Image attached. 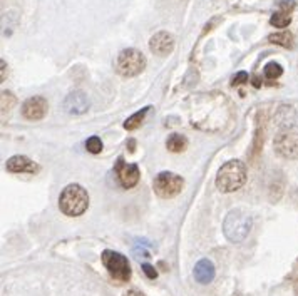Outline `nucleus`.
<instances>
[{"mask_svg":"<svg viewBox=\"0 0 298 296\" xmlns=\"http://www.w3.org/2000/svg\"><path fill=\"white\" fill-rule=\"evenodd\" d=\"M47 100L40 96L31 97L22 104V116L27 121H40L47 114Z\"/></svg>","mask_w":298,"mask_h":296,"instance_id":"9d476101","label":"nucleus"},{"mask_svg":"<svg viewBox=\"0 0 298 296\" xmlns=\"http://www.w3.org/2000/svg\"><path fill=\"white\" fill-rule=\"evenodd\" d=\"M268 40H270L271 44L280 45V47H285V49H293V44H295V37H293V33L288 31L270 33V35H268Z\"/></svg>","mask_w":298,"mask_h":296,"instance_id":"2eb2a0df","label":"nucleus"},{"mask_svg":"<svg viewBox=\"0 0 298 296\" xmlns=\"http://www.w3.org/2000/svg\"><path fill=\"white\" fill-rule=\"evenodd\" d=\"M166 147L171 152H183L188 147V139L183 136V134H171L168 137V141H166Z\"/></svg>","mask_w":298,"mask_h":296,"instance_id":"dca6fc26","label":"nucleus"},{"mask_svg":"<svg viewBox=\"0 0 298 296\" xmlns=\"http://www.w3.org/2000/svg\"><path fill=\"white\" fill-rule=\"evenodd\" d=\"M246 166L241 161L233 159L224 163L216 174V188L221 193H235L246 183Z\"/></svg>","mask_w":298,"mask_h":296,"instance_id":"f03ea898","label":"nucleus"},{"mask_svg":"<svg viewBox=\"0 0 298 296\" xmlns=\"http://www.w3.org/2000/svg\"><path fill=\"white\" fill-rule=\"evenodd\" d=\"M183 186H185V179L169 171L159 172V174L154 177V181H152V189H154V193L159 197H163V199L176 197L178 194L183 191Z\"/></svg>","mask_w":298,"mask_h":296,"instance_id":"0eeeda50","label":"nucleus"},{"mask_svg":"<svg viewBox=\"0 0 298 296\" xmlns=\"http://www.w3.org/2000/svg\"><path fill=\"white\" fill-rule=\"evenodd\" d=\"M275 151L283 159H298V126H287L280 129L273 141Z\"/></svg>","mask_w":298,"mask_h":296,"instance_id":"423d86ee","label":"nucleus"},{"mask_svg":"<svg viewBox=\"0 0 298 296\" xmlns=\"http://www.w3.org/2000/svg\"><path fill=\"white\" fill-rule=\"evenodd\" d=\"M174 37L173 33L166 32V31H161V32H156L154 35L149 39V49L151 52H154L156 56H161V57H166L174 50Z\"/></svg>","mask_w":298,"mask_h":296,"instance_id":"1a4fd4ad","label":"nucleus"},{"mask_svg":"<svg viewBox=\"0 0 298 296\" xmlns=\"http://www.w3.org/2000/svg\"><path fill=\"white\" fill-rule=\"evenodd\" d=\"M265 131H266V119L265 114L260 112L257 117V131H255V141H253V149H251V159H255L258 156V152L261 151L263 141H265Z\"/></svg>","mask_w":298,"mask_h":296,"instance_id":"4468645a","label":"nucleus"},{"mask_svg":"<svg viewBox=\"0 0 298 296\" xmlns=\"http://www.w3.org/2000/svg\"><path fill=\"white\" fill-rule=\"evenodd\" d=\"M251 228H253V219L250 214H246L241 209H231L224 218L223 232L229 243L240 244L248 238Z\"/></svg>","mask_w":298,"mask_h":296,"instance_id":"7ed1b4c3","label":"nucleus"},{"mask_svg":"<svg viewBox=\"0 0 298 296\" xmlns=\"http://www.w3.org/2000/svg\"><path fill=\"white\" fill-rule=\"evenodd\" d=\"M15 104V97H14V94L12 92H7V91H3L2 92V112H8L12 109V105Z\"/></svg>","mask_w":298,"mask_h":296,"instance_id":"412c9836","label":"nucleus"},{"mask_svg":"<svg viewBox=\"0 0 298 296\" xmlns=\"http://www.w3.org/2000/svg\"><path fill=\"white\" fill-rule=\"evenodd\" d=\"M89 208V194L80 184H69L59 196V209L69 218H79Z\"/></svg>","mask_w":298,"mask_h":296,"instance_id":"f257e3e1","label":"nucleus"},{"mask_svg":"<svg viewBox=\"0 0 298 296\" xmlns=\"http://www.w3.org/2000/svg\"><path fill=\"white\" fill-rule=\"evenodd\" d=\"M89 105H91L89 97L84 94L82 91L71 92V94L66 97V100H64V109H66V112L72 114V116H80V114L87 112Z\"/></svg>","mask_w":298,"mask_h":296,"instance_id":"9b49d317","label":"nucleus"},{"mask_svg":"<svg viewBox=\"0 0 298 296\" xmlns=\"http://www.w3.org/2000/svg\"><path fill=\"white\" fill-rule=\"evenodd\" d=\"M143 271H144V274L149 278V280H156L157 278V271L154 269V266H151V264H143Z\"/></svg>","mask_w":298,"mask_h":296,"instance_id":"5701e85b","label":"nucleus"},{"mask_svg":"<svg viewBox=\"0 0 298 296\" xmlns=\"http://www.w3.org/2000/svg\"><path fill=\"white\" fill-rule=\"evenodd\" d=\"M146 67V57L138 49H124L116 59V70L122 77H136Z\"/></svg>","mask_w":298,"mask_h":296,"instance_id":"39448f33","label":"nucleus"},{"mask_svg":"<svg viewBox=\"0 0 298 296\" xmlns=\"http://www.w3.org/2000/svg\"><path fill=\"white\" fill-rule=\"evenodd\" d=\"M270 24L273 25V27H278V29L288 27V25L292 24V14L280 8L278 12H275V14L270 17Z\"/></svg>","mask_w":298,"mask_h":296,"instance_id":"f3484780","label":"nucleus"},{"mask_svg":"<svg viewBox=\"0 0 298 296\" xmlns=\"http://www.w3.org/2000/svg\"><path fill=\"white\" fill-rule=\"evenodd\" d=\"M101 261L114 281L126 283L131 280V264L124 255L112 251V249H106L101 255Z\"/></svg>","mask_w":298,"mask_h":296,"instance_id":"20e7f679","label":"nucleus"},{"mask_svg":"<svg viewBox=\"0 0 298 296\" xmlns=\"http://www.w3.org/2000/svg\"><path fill=\"white\" fill-rule=\"evenodd\" d=\"M148 112H149V105H148V107H144L143 111H139V112L133 114L131 117H127V119L124 121V129H126V131H134V129H138L139 126L143 124V121H144V117H146Z\"/></svg>","mask_w":298,"mask_h":296,"instance_id":"a211bd4d","label":"nucleus"},{"mask_svg":"<svg viewBox=\"0 0 298 296\" xmlns=\"http://www.w3.org/2000/svg\"><path fill=\"white\" fill-rule=\"evenodd\" d=\"M193 276L199 285H208L215 280L216 276V268L213 264V261L210 260H199L196 264H194V269H193Z\"/></svg>","mask_w":298,"mask_h":296,"instance_id":"ddd939ff","label":"nucleus"},{"mask_svg":"<svg viewBox=\"0 0 298 296\" xmlns=\"http://www.w3.org/2000/svg\"><path fill=\"white\" fill-rule=\"evenodd\" d=\"M283 74V67L278 64V62H268L265 66V77L270 80H276L278 77H282Z\"/></svg>","mask_w":298,"mask_h":296,"instance_id":"6ab92c4d","label":"nucleus"},{"mask_svg":"<svg viewBox=\"0 0 298 296\" xmlns=\"http://www.w3.org/2000/svg\"><path fill=\"white\" fill-rule=\"evenodd\" d=\"M245 82H248V74H246V72H238L231 80V86L233 87L241 86V84H245Z\"/></svg>","mask_w":298,"mask_h":296,"instance_id":"4be33fe9","label":"nucleus"},{"mask_svg":"<svg viewBox=\"0 0 298 296\" xmlns=\"http://www.w3.org/2000/svg\"><path fill=\"white\" fill-rule=\"evenodd\" d=\"M86 149L91 152V154H99L102 151V141L97 136L89 137L86 141Z\"/></svg>","mask_w":298,"mask_h":296,"instance_id":"aec40b11","label":"nucleus"},{"mask_svg":"<svg viewBox=\"0 0 298 296\" xmlns=\"http://www.w3.org/2000/svg\"><path fill=\"white\" fill-rule=\"evenodd\" d=\"M2 80H5V61H2Z\"/></svg>","mask_w":298,"mask_h":296,"instance_id":"b1692460","label":"nucleus"},{"mask_svg":"<svg viewBox=\"0 0 298 296\" xmlns=\"http://www.w3.org/2000/svg\"><path fill=\"white\" fill-rule=\"evenodd\" d=\"M114 171L117 172V179H119V183H121V186L124 189L134 188V186L139 183V176H141L139 167L136 166V164H126L122 158L117 159Z\"/></svg>","mask_w":298,"mask_h":296,"instance_id":"6e6552de","label":"nucleus"},{"mask_svg":"<svg viewBox=\"0 0 298 296\" xmlns=\"http://www.w3.org/2000/svg\"><path fill=\"white\" fill-rule=\"evenodd\" d=\"M5 167L7 171L17 172V174H19V172L36 174V172L39 171V166H37L31 158H27V156H12V158L7 161Z\"/></svg>","mask_w":298,"mask_h":296,"instance_id":"f8f14e48","label":"nucleus"}]
</instances>
